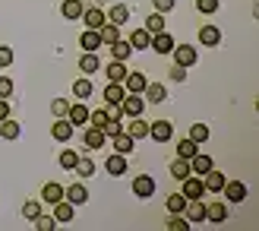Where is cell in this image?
<instances>
[{"mask_svg":"<svg viewBox=\"0 0 259 231\" xmlns=\"http://www.w3.org/2000/svg\"><path fill=\"white\" fill-rule=\"evenodd\" d=\"M184 212V219L193 225V222H205V203H199V200H187V206L180 209Z\"/></svg>","mask_w":259,"mask_h":231,"instance_id":"6da1fadb","label":"cell"},{"mask_svg":"<svg viewBox=\"0 0 259 231\" xmlns=\"http://www.w3.org/2000/svg\"><path fill=\"white\" fill-rule=\"evenodd\" d=\"M171 54H174V60L180 63V67H193V63L199 60V54H196V48H193V45H180V48L171 51Z\"/></svg>","mask_w":259,"mask_h":231,"instance_id":"7a4b0ae2","label":"cell"},{"mask_svg":"<svg viewBox=\"0 0 259 231\" xmlns=\"http://www.w3.org/2000/svg\"><path fill=\"white\" fill-rule=\"evenodd\" d=\"M149 136H152V139H158V143H167V139L174 136L171 121H155V124H149Z\"/></svg>","mask_w":259,"mask_h":231,"instance_id":"3957f363","label":"cell"},{"mask_svg":"<svg viewBox=\"0 0 259 231\" xmlns=\"http://www.w3.org/2000/svg\"><path fill=\"white\" fill-rule=\"evenodd\" d=\"M180 194H184L187 200H199V197L205 194V184L199 181V177H193V174H187V177H184V190H180Z\"/></svg>","mask_w":259,"mask_h":231,"instance_id":"277c9868","label":"cell"},{"mask_svg":"<svg viewBox=\"0 0 259 231\" xmlns=\"http://www.w3.org/2000/svg\"><path fill=\"white\" fill-rule=\"evenodd\" d=\"M222 194H225L231 203H243V200H247V187H243V181H225Z\"/></svg>","mask_w":259,"mask_h":231,"instance_id":"5b68a950","label":"cell"},{"mask_svg":"<svg viewBox=\"0 0 259 231\" xmlns=\"http://www.w3.org/2000/svg\"><path fill=\"white\" fill-rule=\"evenodd\" d=\"M149 48H155L158 54H171V51H174V38L167 35V29H164V32H155L152 42H149Z\"/></svg>","mask_w":259,"mask_h":231,"instance_id":"8992f818","label":"cell"},{"mask_svg":"<svg viewBox=\"0 0 259 231\" xmlns=\"http://www.w3.org/2000/svg\"><path fill=\"white\" fill-rule=\"evenodd\" d=\"M120 111H123V114H130V118H139V114H142V95H136V92L123 95Z\"/></svg>","mask_w":259,"mask_h":231,"instance_id":"52a82bcc","label":"cell"},{"mask_svg":"<svg viewBox=\"0 0 259 231\" xmlns=\"http://www.w3.org/2000/svg\"><path fill=\"white\" fill-rule=\"evenodd\" d=\"M133 194H136V197H142V200H149V197L155 194V181H152L149 174H139L136 181H133Z\"/></svg>","mask_w":259,"mask_h":231,"instance_id":"ba28073f","label":"cell"},{"mask_svg":"<svg viewBox=\"0 0 259 231\" xmlns=\"http://www.w3.org/2000/svg\"><path fill=\"white\" fill-rule=\"evenodd\" d=\"M146 76H142V73H126L123 76V89H126V92H136V95H142V89H146Z\"/></svg>","mask_w":259,"mask_h":231,"instance_id":"9c48e42d","label":"cell"},{"mask_svg":"<svg viewBox=\"0 0 259 231\" xmlns=\"http://www.w3.org/2000/svg\"><path fill=\"white\" fill-rule=\"evenodd\" d=\"M82 139H85V146H89V149H101L108 136H105V130H101V127H95V124H92V127L85 130V136H82Z\"/></svg>","mask_w":259,"mask_h":231,"instance_id":"30bf717a","label":"cell"},{"mask_svg":"<svg viewBox=\"0 0 259 231\" xmlns=\"http://www.w3.org/2000/svg\"><path fill=\"white\" fill-rule=\"evenodd\" d=\"M63 197H67L73 206H79V203L89 200V190H85L82 184H70V187H63Z\"/></svg>","mask_w":259,"mask_h":231,"instance_id":"8fae6325","label":"cell"},{"mask_svg":"<svg viewBox=\"0 0 259 231\" xmlns=\"http://www.w3.org/2000/svg\"><path fill=\"white\" fill-rule=\"evenodd\" d=\"M73 215H76V212H73V203H70V200H57V203H54V219H57L60 225H63V222H73Z\"/></svg>","mask_w":259,"mask_h":231,"instance_id":"7c38bea8","label":"cell"},{"mask_svg":"<svg viewBox=\"0 0 259 231\" xmlns=\"http://www.w3.org/2000/svg\"><path fill=\"white\" fill-rule=\"evenodd\" d=\"M225 181H228V177H225L222 171H215V168H212V171H205V181H202V184H205V190H212V194H222Z\"/></svg>","mask_w":259,"mask_h":231,"instance_id":"4fadbf2b","label":"cell"},{"mask_svg":"<svg viewBox=\"0 0 259 231\" xmlns=\"http://www.w3.org/2000/svg\"><path fill=\"white\" fill-rule=\"evenodd\" d=\"M79 19L89 25V29H101V25L108 22V19H105V13L95 10V7H92V10H82V16H79Z\"/></svg>","mask_w":259,"mask_h":231,"instance_id":"5bb4252c","label":"cell"},{"mask_svg":"<svg viewBox=\"0 0 259 231\" xmlns=\"http://www.w3.org/2000/svg\"><path fill=\"white\" fill-rule=\"evenodd\" d=\"M114 139V152H120V156H130V152H133V143H136V139L133 136H130V133H117V136H111Z\"/></svg>","mask_w":259,"mask_h":231,"instance_id":"9a60e30c","label":"cell"},{"mask_svg":"<svg viewBox=\"0 0 259 231\" xmlns=\"http://www.w3.org/2000/svg\"><path fill=\"white\" fill-rule=\"evenodd\" d=\"M67 121H70L73 127H82V124H89V108H85V105H70V111H67Z\"/></svg>","mask_w":259,"mask_h":231,"instance_id":"2e32d148","label":"cell"},{"mask_svg":"<svg viewBox=\"0 0 259 231\" xmlns=\"http://www.w3.org/2000/svg\"><path fill=\"white\" fill-rule=\"evenodd\" d=\"M54 139H60V143H70V136H73V124L67 121V118H57V124H54Z\"/></svg>","mask_w":259,"mask_h":231,"instance_id":"e0dca14e","label":"cell"},{"mask_svg":"<svg viewBox=\"0 0 259 231\" xmlns=\"http://www.w3.org/2000/svg\"><path fill=\"white\" fill-rule=\"evenodd\" d=\"M199 42L209 45V48H215L218 42H222V32H218V25H202V29H199Z\"/></svg>","mask_w":259,"mask_h":231,"instance_id":"ac0fdd59","label":"cell"},{"mask_svg":"<svg viewBox=\"0 0 259 231\" xmlns=\"http://www.w3.org/2000/svg\"><path fill=\"white\" fill-rule=\"evenodd\" d=\"M123 95H126V89H123L120 83H111V86L105 89V101H108V105H120Z\"/></svg>","mask_w":259,"mask_h":231,"instance_id":"d6986e66","label":"cell"},{"mask_svg":"<svg viewBox=\"0 0 259 231\" xmlns=\"http://www.w3.org/2000/svg\"><path fill=\"white\" fill-rule=\"evenodd\" d=\"M98 35H101V45H114L120 38V25H111V22H105L98 29Z\"/></svg>","mask_w":259,"mask_h":231,"instance_id":"ffe728a7","label":"cell"},{"mask_svg":"<svg viewBox=\"0 0 259 231\" xmlns=\"http://www.w3.org/2000/svg\"><path fill=\"white\" fill-rule=\"evenodd\" d=\"M149 42H152V35H149L146 29H136L133 35H130V48H136V51H146Z\"/></svg>","mask_w":259,"mask_h":231,"instance_id":"44dd1931","label":"cell"},{"mask_svg":"<svg viewBox=\"0 0 259 231\" xmlns=\"http://www.w3.org/2000/svg\"><path fill=\"white\" fill-rule=\"evenodd\" d=\"M142 92H146V98L155 101V105L167 98V89H164V86H155V83H146V89H142Z\"/></svg>","mask_w":259,"mask_h":231,"instance_id":"7402d4cb","label":"cell"},{"mask_svg":"<svg viewBox=\"0 0 259 231\" xmlns=\"http://www.w3.org/2000/svg\"><path fill=\"white\" fill-rule=\"evenodd\" d=\"M126 171V159L120 156V152H114V156L108 159V174H114V177H120Z\"/></svg>","mask_w":259,"mask_h":231,"instance_id":"603a6c76","label":"cell"},{"mask_svg":"<svg viewBox=\"0 0 259 231\" xmlns=\"http://www.w3.org/2000/svg\"><path fill=\"white\" fill-rule=\"evenodd\" d=\"M205 219H209V222H225L228 219L225 203H212V206H205Z\"/></svg>","mask_w":259,"mask_h":231,"instance_id":"cb8c5ba5","label":"cell"},{"mask_svg":"<svg viewBox=\"0 0 259 231\" xmlns=\"http://www.w3.org/2000/svg\"><path fill=\"white\" fill-rule=\"evenodd\" d=\"M196 152H199V143H193L190 136H187V139H180V143H177V156H180V159H193Z\"/></svg>","mask_w":259,"mask_h":231,"instance_id":"d4e9b609","label":"cell"},{"mask_svg":"<svg viewBox=\"0 0 259 231\" xmlns=\"http://www.w3.org/2000/svg\"><path fill=\"white\" fill-rule=\"evenodd\" d=\"M105 19H108L111 25H123V22L130 19V10L117 4V7H111V13H108V16H105Z\"/></svg>","mask_w":259,"mask_h":231,"instance_id":"484cf974","label":"cell"},{"mask_svg":"<svg viewBox=\"0 0 259 231\" xmlns=\"http://www.w3.org/2000/svg\"><path fill=\"white\" fill-rule=\"evenodd\" d=\"M190 168L196 171V174H205V171H212V159H209V156H199V152H196V156L190 159Z\"/></svg>","mask_w":259,"mask_h":231,"instance_id":"4316f807","label":"cell"},{"mask_svg":"<svg viewBox=\"0 0 259 231\" xmlns=\"http://www.w3.org/2000/svg\"><path fill=\"white\" fill-rule=\"evenodd\" d=\"M123 76H126L123 60H111V63H108V80H111V83H123Z\"/></svg>","mask_w":259,"mask_h":231,"instance_id":"83f0119b","label":"cell"},{"mask_svg":"<svg viewBox=\"0 0 259 231\" xmlns=\"http://www.w3.org/2000/svg\"><path fill=\"white\" fill-rule=\"evenodd\" d=\"M60 13H63L67 19H79V16H82V4H79V0H63Z\"/></svg>","mask_w":259,"mask_h":231,"instance_id":"f1b7e54d","label":"cell"},{"mask_svg":"<svg viewBox=\"0 0 259 231\" xmlns=\"http://www.w3.org/2000/svg\"><path fill=\"white\" fill-rule=\"evenodd\" d=\"M79 42H82L85 51H98V48H101V35H98V29H89V32L79 38Z\"/></svg>","mask_w":259,"mask_h":231,"instance_id":"f546056e","label":"cell"},{"mask_svg":"<svg viewBox=\"0 0 259 231\" xmlns=\"http://www.w3.org/2000/svg\"><path fill=\"white\" fill-rule=\"evenodd\" d=\"M41 200H45V203H57V200H63V187H60V184H45Z\"/></svg>","mask_w":259,"mask_h":231,"instance_id":"4dcf8cb0","label":"cell"},{"mask_svg":"<svg viewBox=\"0 0 259 231\" xmlns=\"http://www.w3.org/2000/svg\"><path fill=\"white\" fill-rule=\"evenodd\" d=\"M111 54H114V60H126L130 54H133V48H130V42H120L117 38V42L111 45Z\"/></svg>","mask_w":259,"mask_h":231,"instance_id":"1f68e13d","label":"cell"},{"mask_svg":"<svg viewBox=\"0 0 259 231\" xmlns=\"http://www.w3.org/2000/svg\"><path fill=\"white\" fill-rule=\"evenodd\" d=\"M79 67H82V73H95L98 70V54L95 51H85V54L79 57Z\"/></svg>","mask_w":259,"mask_h":231,"instance_id":"d6a6232c","label":"cell"},{"mask_svg":"<svg viewBox=\"0 0 259 231\" xmlns=\"http://www.w3.org/2000/svg\"><path fill=\"white\" fill-rule=\"evenodd\" d=\"M133 139H142V136H149V124L142 121V118H133V124H130V130H126Z\"/></svg>","mask_w":259,"mask_h":231,"instance_id":"836d02e7","label":"cell"},{"mask_svg":"<svg viewBox=\"0 0 259 231\" xmlns=\"http://www.w3.org/2000/svg\"><path fill=\"white\" fill-rule=\"evenodd\" d=\"M171 174L177 177V181H184L187 174H193V168H190V159H180V162H174V165H171Z\"/></svg>","mask_w":259,"mask_h":231,"instance_id":"e575fe53","label":"cell"},{"mask_svg":"<svg viewBox=\"0 0 259 231\" xmlns=\"http://www.w3.org/2000/svg\"><path fill=\"white\" fill-rule=\"evenodd\" d=\"M146 32H164V13H152L146 19Z\"/></svg>","mask_w":259,"mask_h":231,"instance_id":"d590c367","label":"cell"},{"mask_svg":"<svg viewBox=\"0 0 259 231\" xmlns=\"http://www.w3.org/2000/svg\"><path fill=\"white\" fill-rule=\"evenodd\" d=\"M19 133H22V130H19V124H16V121H10V118L4 121V127H0V136H4V139H16Z\"/></svg>","mask_w":259,"mask_h":231,"instance_id":"8d00e7d4","label":"cell"},{"mask_svg":"<svg viewBox=\"0 0 259 231\" xmlns=\"http://www.w3.org/2000/svg\"><path fill=\"white\" fill-rule=\"evenodd\" d=\"M190 139H193V143H205V139H209V127H205V124H193L190 127Z\"/></svg>","mask_w":259,"mask_h":231,"instance_id":"74e56055","label":"cell"},{"mask_svg":"<svg viewBox=\"0 0 259 231\" xmlns=\"http://www.w3.org/2000/svg\"><path fill=\"white\" fill-rule=\"evenodd\" d=\"M57 162H60V168H76V162H79V156H76V152H70V149H63Z\"/></svg>","mask_w":259,"mask_h":231,"instance_id":"f35d334b","label":"cell"},{"mask_svg":"<svg viewBox=\"0 0 259 231\" xmlns=\"http://www.w3.org/2000/svg\"><path fill=\"white\" fill-rule=\"evenodd\" d=\"M187 206V197L184 194H174V197H167V212H180Z\"/></svg>","mask_w":259,"mask_h":231,"instance_id":"ab89813d","label":"cell"},{"mask_svg":"<svg viewBox=\"0 0 259 231\" xmlns=\"http://www.w3.org/2000/svg\"><path fill=\"white\" fill-rule=\"evenodd\" d=\"M73 92H76V98H89V95H92V83H89V80L73 83Z\"/></svg>","mask_w":259,"mask_h":231,"instance_id":"60d3db41","label":"cell"},{"mask_svg":"<svg viewBox=\"0 0 259 231\" xmlns=\"http://www.w3.org/2000/svg\"><path fill=\"white\" fill-rule=\"evenodd\" d=\"M22 215H25V219H38V215H41V206H38V203L35 200H29V203H25V206H22Z\"/></svg>","mask_w":259,"mask_h":231,"instance_id":"b9f144b4","label":"cell"},{"mask_svg":"<svg viewBox=\"0 0 259 231\" xmlns=\"http://www.w3.org/2000/svg\"><path fill=\"white\" fill-rule=\"evenodd\" d=\"M76 171H79L82 177H92V174H95V162H89V159H79V162H76Z\"/></svg>","mask_w":259,"mask_h":231,"instance_id":"7bdbcfd3","label":"cell"},{"mask_svg":"<svg viewBox=\"0 0 259 231\" xmlns=\"http://www.w3.org/2000/svg\"><path fill=\"white\" fill-rule=\"evenodd\" d=\"M51 111H54V118H67V111H70V105L63 98H54L51 101Z\"/></svg>","mask_w":259,"mask_h":231,"instance_id":"ee69618b","label":"cell"},{"mask_svg":"<svg viewBox=\"0 0 259 231\" xmlns=\"http://www.w3.org/2000/svg\"><path fill=\"white\" fill-rule=\"evenodd\" d=\"M54 225H57V219H51V215H38V219H35V228L38 231H51Z\"/></svg>","mask_w":259,"mask_h":231,"instance_id":"f6af8a7d","label":"cell"},{"mask_svg":"<svg viewBox=\"0 0 259 231\" xmlns=\"http://www.w3.org/2000/svg\"><path fill=\"white\" fill-rule=\"evenodd\" d=\"M218 7H222L218 0H196V10L199 13H218Z\"/></svg>","mask_w":259,"mask_h":231,"instance_id":"bcb514c9","label":"cell"},{"mask_svg":"<svg viewBox=\"0 0 259 231\" xmlns=\"http://www.w3.org/2000/svg\"><path fill=\"white\" fill-rule=\"evenodd\" d=\"M89 121H92L95 127H105L111 118H108V111H89Z\"/></svg>","mask_w":259,"mask_h":231,"instance_id":"7dc6e473","label":"cell"},{"mask_svg":"<svg viewBox=\"0 0 259 231\" xmlns=\"http://www.w3.org/2000/svg\"><path fill=\"white\" fill-rule=\"evenodd\" d=\"M10 95H13V80L0 76V98H10Z\"/></svg>","mask_w":259,"mask_h":231,"instance_id":"c3c4849f","label":"cell"},{"mask_svg":"<svg viewBox=\"0 0 259 231\" xmlns=\"http://www.w3.org/2000/svg\"><path fill=\"white\" fill-rule=\"evenodd\" d=\"M171 80H174V83H184V80H187V67L174 63V67H171Z\"/></svg>","mask_w":259,"mask_h":231,"instance_id":"681fc988","label":"cell"},{"mask_svg":"<svg viewBox=\"0 0 259 231\" xmlns=\"http://www.w3.org/2000/svg\"><path fill=\"white\" fill-rule=\"evenodd\" d=\"M13 63V51L10 48H0V67H10Z\"/></svg>","mask_w":259,"mask_h":231,"instance_id":"f907efd6","label":"cell"},{"mask_svg":"<svg viewBox=\"0 0 259 231\" xmlns=\"http://www.w3.org/2000/svg\"><path fill=\"white\" fill-rule=\"evenodd\" d=\"M174 4H177V0H155V10H158V13H167V10H174Z\"/></svg>","mask_w":259,"mask_h":231,"instance_id":"816d5d0a","label":"cell"},{"mask_svg":"<svg viewBox=\"0 0 259 231\" xmlns=\"http://www.w3.org/2000/svg\"><path fill=\"white\" fill-rule=\"evenodd\" d=\"M10 118V105H7V98H0V121H7Z\"/></svg>","mask_w":259,"mask_h":231,"instance_id":"f5cc1de1","label":"cell"},{"mask_svg":"<svg viewBox=\"0 0 259 231\" xmlns=\"http://www.w3.org/2000/svg\"><path fill=\"white\" fill-rule=\"evenodd\" d=\"M167 228H190V222L187 219H171V222H167Z\"/></svg>","mask_w":259,"mask_h":231,"instance_id":"db71d44e","label":"cell"}]
</instances>
